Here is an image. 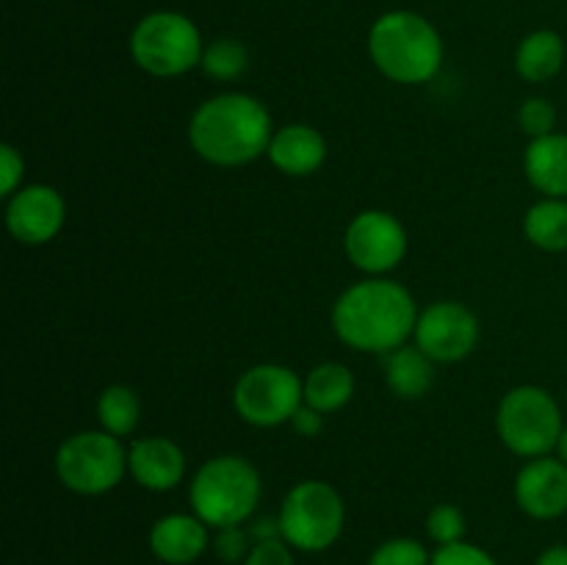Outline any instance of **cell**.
Here are the masks:
<instances>
[{
	"label": "cell",
	"mask_w": 567,
	"mask_h": 565,
	"mask_svg": "<svg viewBox=\"0 0 567 565\" xmlns=\"http://www.w3.org/2000/svg\"><path fill=\"white\" fill-rule=\"evenodd\" d=\"M277 518L288 546L316 554L338 543L347 524V504L330 482L302 480L286 493Z\"/></svg>",
	"instance_id": "obj_8"
},
{
	"label": "cell",
	"mask_w": 567,
	"mask_h": 565,
	"mask_svg": "<svg viewBox=\"0 0 567 565\" xmlns=\"http://www.w3.org/2000/svg\"><path fill=\"white\" fill-rule=\"evenodd\" d=\"M430 565H498L491 552L468 541L449 543V546H437L432 554Z\"/></svg>",
	"instance_id": "obj_27"
},
{
	"label": "cell",
	"mask_w": 567,
	"mask_h": 565,
	"mask_svg": "<svg viewBox=\"0 0 567 565\" xmlns=\"http://www.w3.org/2000/svg\"><path fill=\"white\" fill-rule=\"evenodd\" d=\"M55 476L78 496H103L127 474V446L105 430H81L55 449Z\"/></svg>",
	"instance_id": "obj_7"
},
{
	"label": "cell",
	"mask_w": 567,
	"mask_h": 565,
	"mask_svg": "<svg viewBox=\"0 0 567 565\" xmlns=\"http://www.w3.org/2000/svg\"><path fill=\"white\" fill-rule=\"evenodd\" d=\"M563 430L565 421L559 402L540 386L509 388L496 408L498 441L524 460L551 454Z\"/></svg>",
	"instance_id": "obj_5"
},
{
	"label": "cell",
	"mask_w": 567,
	"mask_h": 565,
	"mask_svg": "<svg viewBox=\"0 0 567 565\" xmlns=\"http://www.w3.org/2000/svg\"><path fill=\"white\" fill-rule=\"evenodd\" d=\"M410 238L399 216L382 208H365L343 230V253L365 277H388L404 260Z\"/></svg>",
	"instance_id": "obj_10"
},
{
	"label": "cell",
	"mask_w": 567,
	"mask_h": 565,
	"mask_svg": "<svg viewBox=\"0 0 567 565\" xmlns=\"http://www.w3.org/2000/svg\"><path fill=\"white\" fill-rule=\"evenodd\" d=\"M241 565H297L293 563V548L282 537L258 541L249 548L247 559Z\"/></svg>",
	"instance_id": "obj_30"
},
{
	"label": "cell",
	"mask_w": 567,
	"mask_h": 565,
	"mask_svg": "<svg viewBox=\"0 0 567 565\" xmlns=\"http://www.w3.org/2000/svg\"><path fill=\"white\" fill-rule=\"evenodd\" d=\"M515 502L535 521H554L565 515L567 465L557 454L526 460L515 474Z\"/></svg>",
	"instance_id": "obj_13"
},
{
	"label": "cell",
	"mask_w": 567,
	"mask_h": 565,
	"mask_svg": "<svg viewBox=\"0 0 567 565\" xmlns=\"http://www.w3.org/2000/svg\"><path fill=\"white\" fill-rule=\"evenodd\" d=\"M127 474L144 491L166 493L186 476V452L166 435L138 438L127 446Z\"/></svg>",
	"instance_id": "obj_14"
},
{
	"label": "cell",
	"mask_w": 567,
	"mask_h": 565,
	"mask_svg": "<svg viewBox=\"0 0 567 565\" xmlns=\"http://www.w3.org/2000/svg\"><path fill=\"white\" fill-rule=\"evenodd\" d=\"M266 158L280 175L286 177H308L319 172L327 161V138L319 127L291 122V125L277 127L271 136Z\"/></svg>",
	"instance_id": "obj_15"
},
{
	"label": "cell",
	"mask_w": 567,
	"mask_h": 565,
	"mask_svg": "<svg viewBox=\"0 0 567 565\" xmlns=\"http://www.w3.org/2000/svg\"><path fill=\"white\" fill-rule=\"evenodd\" d=\"M413 343L435 363H460L480 343V319L457 299H437L419 314Z\"/></svg>",
	"instance_id": "obj_11"
},
{
	"label": "cell",
	"mask_w": 567,
	"mask_h": 565,
	"mask_svg": "<svg viewBox=\"0 0 567 565\" xmlns=\"http://www.w3.org/2000/svg\"><path fill=\"white\" fill-rule=\"evenodd\" d=\"M275 125L264 100L247 92H219L203 100L188 120V144L214 166H244L269 150Z\"/></svg>",
	"instance_id": "obj_2"
},
{
	"label": "cell",
	"mask_w": 567,
	"mask_h": 565,
	"mask_svg": "<svg viewBox=\"0 0 567 565\" xmlns=\"http://www.w3.org/2000/svg\"><path fill=\"white\" fill-rule=\"evenodd\" d=\"M247 532H249V537H252V543L271 541V537H282L280 518H277V515H271V518H255L252 524H249Z\"/></svg>",
	"instance_id": "obj_32"
},
{
	"label": "cell",
	"mask_w": 567,
	"mask_h": 565,
	"mask_svg": "<svg viewBox=\"0 0 567 565\" xmlns=\"http://www.w3.org/2000/svg\"><path fill=\"white\" fill-rule=\"evenodd\" d=\"M22 177H25V158L14 144H3L0 147V194L6 199L22 188Z\"/></svg>",
	"instance_id": "obj_29"
},
{
	"label": "cell",
	"mask_w": 567,
	"mask_h": 565,
	"mask_svg": "<svg viewBox=\"0 0 567 565\" xmlns=\"http://www.w3.org/2000/svg\"><path fill=\"white\" fill-rule=\"evenodd\" d=\"M205 42L194 20L181 11H153L131 33V59L153 78H177L199 66Z\"/></svg>",
	"instance_id": "obj_6"
},
{
	"label": "cell",
	"mask_w": 567,
	"mask_h": 565,
	"mask_svg": "<svg viewBox=\"0 0 567 565\" xmlns=\"http://www.w3.org/2000/svg\"><path fill=\"white\" fill-rule=\"evenodd\" d=\"M210 546H214L216 557L225 559V563H244L249 548H252V537L241 526H225V530H216Z\"/></svg>",
	"instance_id": "obj_28"
},
{
	"label": "cell",
	"mask_w": 567,
	"mask_h": 565,
	"mask_svg": "<svg viewBox=\"0 0 567 565\" xmlns=\"http://www.w3.org/2000/svg\"><path fill=\"white\" fill-rule=\"evenodd\" d=\"M435 360L421 352L415 343L393 349L382 355V374H385L388 388L399 399H421L435 386Z\"/></svg>",
	"instance_id": "obj_18"
},
{
	"label": "cell",
	"mask_w": 567,
	"mask_h": 565,
	"mask_svg": "<svg viewBox=\"0 0 567 565\" xmlns=\"http://www.w3.org/2000/svg\"><path fill=\"white\" fill-rule=\"evenodd\" d=\"M305 404L330 415L347 408L354 397V374L347 363L324 360L302 377Z\"/></svg>",
	"instance_id": "obj_19"
},
{
	"label": "cell",
	"mask_w": 567,
	"mask_h": 565,
	"mask_svg": "<svg viewBox=\"0 0 567 565\" xmlns=\"http://www.w3.org/2000/svg\"><path fill=\"white\" fill-rule=\"evenodd\" d=\"M535 565H567V546L565 543H554L546 552L537 557Z\"/></svg>",
	"instance_id": "obj_33"
},
{
	"label": "cell",
	"mask_w": 567,
	"mask_h": 565,
	"mask_svg": "<svg viewBox=\"0 0 567 565\" xmlns=\"http://www.w3.org/2000/svg\"><path fill=\"white\" fill-rule=\"evenodd\" d=\"M210 526L194 513H169L150 530V552L166 565H192L208 552Z\"/></svg>",
	"instance_id": "obj_16"
},
{
	"label": "cell",
	"mask_w": 567,
	"mask_h": 565,
	"mask_svg": "<svg viewBox=\"0 0 567 565\" xmlns=\"http://www.w3.org/2000/svg\"><path fill=\"white\" fill-rule=\"evenodd\" d=\"M554 454H557V458L567 465V427L563 430V435H559V443H557V449H554Z\"/></svg>",
	"instance_id": "obj_34"
},
{
	"label": "cell",
	"mask_w": 567,
	"mask_h": 565,
	"mask_svg": "<svg viewBox=\"0 0 567 565\" xmlns=\"http://www.w3.org/2000/svg\"><path fill=\"white\" fill-rule=\"evenodd\" d=\"M518 125L529 136V142L548 136L557 131V109L546 97H526L518 109Z\"/></svg>",
	"instance_id": "obj_26"
},
{
	"label": "cell",
	"mask_w": 567,
	"mask_h": 565,
	"mask_svg": "<svg viewBox=\"0 0 567 565\" xmlns=\"http://www.w3.org/2000/svg\"><path fill=\"white\" fill-rule=\"evenodd\" d=\"M264 493L260 471L241 454H216L194 471L188 504L210 530L244 526L255 515Z\"/></svg>",
	"instance_id": "obj_4"
},
{
	"label": "cell",
	"mask_w": 567,
	"mask_h": 565,
	"mask_svg": "<svg viewBox=\"0 0 567 565\" xmlns=\"http://www.w3.org/2000/svg\"><path fill=\"white\" fill-rule=\"evenodd\" d=\"M443 37L415 11H388L369 31V59L380 75L402 86L430 83L443 66Z\"/></svg>",
	"instance_id": "obj_3"
},
{
	"label": "cell",
	"mask_w": 567,
	"mask_h": 565,
	"mask_svg": "<svg viewBox=\"0 0 567 565\" xmlns=\"http://www.w3.org/2000/svg\"><path fill=\"white\" fill-rule=\"evenodd\" d=\"M524 175L543 197L567 199V133L532 138L524 153Z\"/></svg>",
	"instance_id": "obj_17"
},
{
	"label": "cell",
	"mask_w": 567,
	"mask_h": 565,
	"mask_svg": "<svg viewBox=\"0 0 567 565\" xmlns=\"http://www.w3.org/2000/svg\"><path fill=\"white\" fill-rule=\"evenodd\" d=\"M432 554L415 537H391L371 552L369 565H430Z\"/></svg>",
	"instance_id": "obj_25"
},
{
	"label": "cell",
	"mask_w": 567,
	"mask_h": 565,
	"mask_svg": "<svg viewBox=\"0 0 567 565\" xmlns=\"http://www.w3.org/2000/svg\"><path fill=\"white\" fill-rule=\"evenodd\" d=\"M415 297L391 277H363L332 302V332L363 355H388L413 338L419 321Z\"/></svg>",
	"instance_id": "obj_1"
},
{
	"label": "cell",
	"mask_w": 567,
	"mask_h": 565,
	"mask_svg": "<svg viewBox=\"0 0 567 565\" xmlns=\"http://www.w3.org/2000/svg\"><path fill=\"white\" fill-rule=\"evenodd\" d=\"M138 419H142V399L133 391L131 386H122V382H114V386L103 388L97 397V421L100 430L111 432L116 438L133 435V430L138 427Z\"/></svg>",
	"instance_id": "obj_22"
},
{
	"label": "cell",
	"mask_w": 567,
	"mask_h": 565,
	"mask_svg": "<svg viewBox=\"0 0 567 565\" xmlns=\"http://www.w3.org/2000/svg\"><path fill=\"white\" fill-rule=\"evenodd\" d=\"M66 225V203L59 188L28 183L6 199V227L11 238L28 247L50 244Z\"/></svg>",
	"instance_id": "obj_12"
},
{
	"label": "cell",
	"mask_w": 567,
	"mask_h": 565,
	"mask_svg": "<svg viewBox=\"0 0 567 565\" xmlns=\"http://www.w3.org/2000/svg\"><path fill=\"white\" fill-rule=\"evenodd\" d=\"M465 513L457 504H435L426 515V535L437 543V546H449V543L465 541Z\"/></svg>",
	"instance_id": "obj_24"
},
{
	"label": "cell",
	"mask_w": 567,
	"mask_h": 565,
	"mask_svg": "<svg viewBox=\"0 0 567 565\" xmlns=\"http://www.w3.org/2000/svg\"><path fill=\"white\" fill-rule=\"evenodd\" d=\"M199 66H203V72L210 78V81L233 83L247 72L249 50L244 48L238 39H230V37L214 39L210 44H205V53H203V61H199Z\"/></svg>",
	"instance_id": "obj_23"
},
{
	"label": "cell",
	"mask_w": 567,
	"mask_h": 565,
	"mask_svg": "<svg viewBox=\"0 0 567 565\" xmlns=\"http://www.w3.org/2000/svg\"><path fill=\"white\" fill-rule=\"evenodd\" d=\"M565 64V42L551 28H540L520 39L515 50V70L526 83H546L559 75Z\"/></svg>",
	"instance_id": "obj_20"
},
{
	"label": "cell",
	"mask_w": 567,
	"mask_h": 565,
	"mask_svg": "<svg viewBox=\"0 0 567 565\" xmlns=\"http://www.w3.org/2000/svg\"><path fill=\"white\" fill-rule=\"evenodd\" d=\"M524 236L543 253H567V199L540 197L524 214Z\"/></svg>",
	"instance_id": "obj_21"
},
{
	"label": "cell",
	"mask_w": 567,
	"mask_h": 565,
	"mask_svg": "<svg viewBox=\"0 0 567 565\" xmlns=\"http://www.w3.org/2000/svg\"><path fill=\"white\" fill-rule=\"evenodd\" d=\"M291 430L297 432L299 438H319L324 432V413H319L310 404H302V408L293 413Z\"/></svg>",
	"instance_id": "obj_31"
},
{
	"label": "cell",
	"mask_w": 567,
	"mask_h": 565,
	"mask_svg": "<svg viewBox=\"0 0 567 565\" xmlns=\"http://www.w3.org/2000/svg\"><path fill=\"white\" fill-rule=\"evenodd\" d=\"M302 404V377L291 366L255 363L233 386V408L238 419L260 430L291 424Z\"/></svg>",
	"instance_id": "obj_9"
}]
</instances>
